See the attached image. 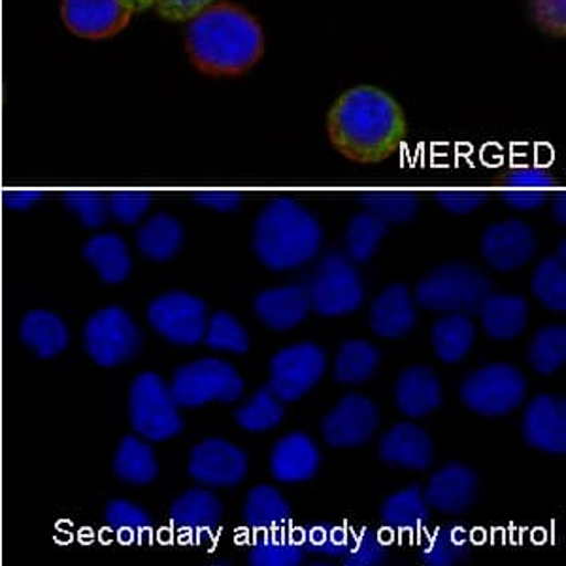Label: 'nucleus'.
Segmentation results:
<instances>
[{"instance_id":"1","label":"nucleus","mask_w":566,"mask_h":566,"mask_svg":"<svg viewBox=\"0 0 566 566\" xmlns=\"http://www.w3.org/2000/svg\"><path fill=\"white\" fill-rule=\"evenodd\" d=\"M408 133L405 112L386 91L360 85L346 91L328 109L333 148L360 165L386 161L399 151Z\"/></svg>"},{"instance_id":"2","label":"nucleus","mask_w":566,"mask_h":566,"mask_svg":"<svg viewBox=\"0 0 566 566\" xmlns=\"http://www.w3.org/2000/svg\"><path fill=\"white\" fill-rule=\"evenodd\" d=\"M186 50L195 69L207 76H242L263 59V27L234 2H213L189 21Z\"/></svg>"},{"instance_id":"3","label":"nucleus","mask_w":566,"mask_h":566,"mask_svg":"<svg viewBox=\"0 0 566 566\" xmlns=\"http://www.w3.org/2000/svg\"><path fill=\"white\" fill-rule=\"evenodd\" d=\"M319 221L293 199L272 200L253 229V251L271 271H293L316 258L322 248Z\"/></svg>"},{"instance_id":"4","label":"nucleus","mask_w":566,"mask_h":566,"mask_svg":"<svg viewBox=\"0 0 566 566\" xmlns=\"http://www.w3.org/2000/svg\"><path fill=\"white\" fill-rule=\"evenodd\" d=\"M490 291V277L476 266L451 263L438 266L419 282L416 303L432 312H470L482 304Z\"/></svg>"},{"instance_id":"5","label":"nucleus","mask_w":566,"mask_h":566,"mask_svg":"<svg viewBox=\"0 0 566 566\" xmlns=\"http://www.w3.org/2000/svg\"><path fill=\"white\" fill-rule=\"evenodd\" d=\"M130 424L148 442H165L180 434L184 419L170 387L155 373L136 376L129 389Z\"/></svg>"},{"instance_id":"6","label":"nucleus","mask_w":566,"mask_h":566,"mask_svg":"<svg viewBox=\"0 0 566 566\" xmlns=\"http://www.w3.org/2000/svg\"><path fill=\"white\" fill-rule=\"evenodd\" d=\"M168 387L180 408H200L213 400L234 402L244 395V380L237 368L213 357L178 368Z\"/></svg>"},{"instance_id":"7","label":"nucleus","mask_w":566,"mask_h":566,"mask_svg":"<svg viewBox=\"0 0 566 566\" xmlns=\"http://www.w3.org/2000/svg\"><path fill=\"white\" fill-rule=\"evenodd\" d=\"M527 392V381L522 370L506 365L493 363L469 374L461 384V399L472 412L496 418L514 412Z\"/></svg>"},{"instance_id":"8","label":"nucleus","mask_w":566,"mask_h":566,"mask_svg":"<svg viewBox=\"0 0 566 566\" xmlns=\"http://www.w3.org/2000/svg\"><path fill=\"white\" fill-rule=\"evenodd\" d=\"M306 291L310 306L323 317L346 316L359 310L365 301L359 272L338 251H331L322 259Z\"/></svg>"},{"instance_id":"9","label":"nucleus","mask_w":566,"mask_h":566,"mask_svg":"<svg viewBox=\"0 0 566 566\" xmlns=\"http://www.w3.org/2000/svg\"><path fill=\"white\" fill-rule=\"evenodd\" d=\"M84 346L98 367H122L140 352L142 331L122 306H108L85 323Z\"/></svg>"},{"instance_id":"10","label":"nucleus","mask_w":566,"mask_h":566,"mask_svg":"<svg viewBox=\"0 0 566 566\" xmlns=\"http://www.w3.org/2000/svg\"><path fill=\"white\" fill-rule=\"evenodd\" d=\"M207 303L184 291L157 296L148 306V322L157 335L176 346H195L205 340Z\"/></svg>"},{"instance_id":"11","label":"nucleus","mask_w":566,"mask_h":566,"mask_svg":"<svg viewBox=\"0 0 566 566\" xmlns=\"http://www.w3.org/2000/svg\"><path fill=\"white\" fill-rule=\"evenodd\" d=\"M327 370V355L314 342H303L277 352L271 360L272 391L283 402H295L317 386Z\"/></svg>"},{"instance_id":"12","label":"nucleus","mask_w":566,"mask_h":566,"mask_svg":"<svg viewBox=\"0 0 566 566\" xmlns=\"http://www.w3.org/2000/svg\"><path fill=\"white\" fill-rule=\"evenodd\" d=\"M135 12L125 0H63L61 18L66 29L87 40H106L123 33Z\"/></svg>"},{"instance_id":"13","label":"nucleus","mask_w":566,"mask_h":566,"mask_svg":"<svg viewBox=\"0 0 566 566\" xmlns=\"http://www.w3.org/2000/svg\"><path fill=\"white\" fill-rule=\"evenodd\" d=\"M189 476L207 488H234L248 474V455L223 438H207L189 455Z\"/></svg>"},{"instance_id":"14","label":"nucleus","mask_w":566,"mask_h":566,"mask_svg":"<svg viewBox=\"0 0 566 566\" xmlns=\"http://www.w3.org/2000/svg\"><path fill=\"white\" fill-rule=\"evenodd\" d=\"M378 423L380 416L373 400L349 392L323 421V438L333 448H357L367 444Z\"/></svg>"},{"instance_id":"15","label":"nucleus","mask_w":566,"mask_h":566,"mask_svg":"<svg viewBox=\"0 0 566 566\" xmlns=\"http://www.w3.org/2000/svg\"><path fill=\"white\" fill-rule=\"evenodd\" d=\"M523 438L528 446L549 455L566 453V402L552 395L531 400L523 418Z\"/></svg>"},{"instance_id":"16","label":"nucleus","mask_w":566,"mask_h":566,"mask_svg":"<svg viewBox=\"0 0 566 566\" xmlns=\"http://www.w3.org/2000/svg\"><path fill=\"white\" fill-rule=\"evenodd\" d=\"M534 250L536 240L533 229L520 219H509L483 232V258L496 271L510 272L520 269L533 259Z\"/></svg>"},{"instance_id":"17","label":"nucleus","mask_w":566,"mask_h":566,"mask_svg":"<svg viewBox=\"0 0 566 566\" xmlns=\"http://www.w3.org/2000/svg\"><path fill=\"white\" fill-rule=\"evenodd\" d=\"M478 493V476L467 464L450 463L432 474L424 491L427 506L444 514H463L469 510Z\"/></svg>"},{"instance_id":"18","label":"nucleus","mask_w":566,"mask_h":566,"mask_svg":"<svg viewBox=\"0 0 566 566\" xmlns=\"http://www.w3.org/2000/svg\"><path fill=\"white\" fill-rule=\"evenodd\" d=\"M322 453L304 432H290L272 448L271 472L277 482L303 483L316 476Z\"/></svg>"},{"instance_id":"19","label":"nucleus","mask_w":566,"mask_h":566,"mask_svg":"<svg viewBox=\"0 0 566 566\" xmlns=\"http://www.w3.org/2000/svg\"><path fill=\"white\" fill-rule=\"evenodd\" d=\"M170 522L181 538L189 542L202 541L221 522V502L212 491H186L172 502Z\"/></svg>"},{"instance_id":"20","label":"nucleus","mask_w":566,"mask_h":566,"mask_svg":"<svg viewBox=\"0 0 566 566\" xmlns=\"http://www.w3.org/2000/svg\"><path fill=\"white\" fill-rule=\"evenodd\" d=\"M253 310L266 327L290 331L308 317L310 296L303 285H283L266 290L255 296Z\"/></svg>"},{"instance_id":"21","label":"nucleus","mask_w":566,"mask_h":566,"mask_svg":"<svg viewBox=\"0 0 566 566\" xmlns=\"http://www.w3.org/2000/svg\"><path fill=\"white\" fill-rule=\"evenodd\" d=\"M418 323L412 296L402 283L389 285L370 306V327L376 335L387 340L410 335Z\"/></svg>"},{"instance_id":"22","label":"nucleus","mask_w":566,"mask_h":566,"mask_svg":"<svg viewBox=\"0 0 566 566\" xmlns=\"http://www.w3.org/2000/svg\"><path fill=\"white\" fill-rule=\"evenodd\" d=\"M380 455L386 463L402 469L427 470L431 467L434 450L427 432L413 423H399L381 438Z\"/></svg>"},{"instance_id":"23","label":"nucleus","mask_w":566,"mask_h":566,"mask_svg":"<svg viewBox=\"0 0 566 566\" xmlns=\"http://www.w3.org/2000/svg\"><path fill=\"white\" fill-rule=\"evenodd\" d=\"M395 400L400 413L408 418H423L442 405V386L434 370L412 367L400 374L395 387Z\"/></svg>"},{"instance_id":"24","label":"nucleus","mask_w":566,"mask_h":566,"mask_svg":"<svg viewBox=\"0 0 566 566\" xmlns=\"http://www.w3.org/2000/svg\"><path fill=\"white\" fill-rule=\"evenodd\" d=\"M20 338L40 359H53L69 348L71 333L57 314L50 310H31L21 319Z\"/></svg>"},{"instance_id":"25","label":"nucleus","mask_w":566,"mask_h":566,"mask_svg":"<svg viewBox=\"0 0 566 566\" xmlns=\"http://www.w3.org/2000/svg\"><path fill=\"white\" fill-rule=\"evenodd\" d=\"M84 258L104 283H122L133 272L129 245L116 232H98L84 245Z\"/></svg>"},{"instance_id":"26","label":"nucleus","mask_w":566,"mask_h":566,"mask_svg":"<svg viewBox=\"0 0 566 566\" xmlns=\"http://www.w3.org/2000/svg\"><path fill=\"white\" fill-rule=\"evenodd\" d=\"M483 331L495 340H514L528 322V304L520 295H488L480 308Z\"/></svg>"},{"instance_id":"27","label":"nucleus","mask_w":566,"mask_h":566,"mask_svg":"<svg viewBox=\"0 0 566 566\" xmlns=\"http://www.w3.org/2000/svg\"><path fill=\"white\" fill-rule=\"evenodd\" d=\"M186 232L178 219L168 213H155L136 232V244L144 258L155 263H165L178 255L184 245Z\"/></svg>"},{"instance_id":"28","label":"nucleus","mask_w":566,"mask_h":566,"mask_svg":"<svg viewBox=\"0 0 566 566\" xmlns=\"http://www.w3.org/2000/svg\"><path fill=\"white\" fill-rule=\"evenodd\" d=\"M554 187V178L546 170L534 167L517 168L506 176L502 199L514 210L533 212L546 205L547 195Z\"/></svg>"},{"instance_id":"29","label":"nucleus","mask_w":566,"mask_h":566,"mask_svg":"<svg viewBox=\"0 0 566 566\" xmlns=\"http://www.w3.org/2000/svg\"><path fill=\"white\" fill-rule=\"evenodd\" d=\"M432 348L446 365H458L470 354L476 340V328L463 314H448L432 325Z\"/></svg>"},{"instance_id":"30","label":"nucleus","mask_w":566,"mask_h":566,"mask_svg":"<svg viewBox=\"0 0 566 566\" xmlns=\"http://www.w3.org/2000/svg\"><path fill=\"white\" fill-rule=\"evenodd\" d=\"M114 474L129 485H148L159 474L155 451L142 438L125 437L114 458Z\"/></svg>"},{"instance_id":"31","label":"nucleus","mask_w":566,"mask_h":566,"mask_svg":"<svg viewBox=\"0 0 566 566\" xmlns=\"http://www.w3.org/2000/svg\"><path fill=\"white\" fill-rule=\"evenodd\" d=\"M244 515L245 523L255 533H271L290 523L291 506L276 488L258 485L248 493Z\"/></svg>"},{"instance_id":"32","label":"nucleus","mask_w":566,"mask_h":566,"mask_svg":"<svg viewBox=\"0 0 566 566\" xmlns=\"http://www.w3.org/2000/svg\"><path fill=\"white\" fill-rule=\"evenodd\" d=\"M431 520L429 506L418 485L387 496L381 506V522L399 533H416Z\"/></svg>"},{"instance_id":"33","label":"nucleus","mask_w":566,"mask_h":566,"mask_svg":"<svg viewBox=\"0 0 566 566\" xmlns=\"http://www.w3.org/2000/svg\"><path fill=\"white\" fill-rule=\"evenodd\" d=\"M380 349L367 340H348L342 344L335 360L336 380L346 386H357L370 380L380 367Z\"/></svg>"},{"instance_id":"34","label":"nucleus","mask_w":566,"mask_h":566,"mask_svg":"<svg viewBox=\"0 0 566 566\" xmlns=\"http://www.w3.org/2000/svg\"><path fill=\"white\" fill-rule=\"evenodd\" d=\"M104 522L123 544H144L154 534V522L148 512L125 499L109 502L104 510Z\"/></svg>"},{"instance_id":"35","label":"nucleus","mask_w":566,"mask_h":566,"mask_svg":"<svg viewBox=\"0 0 566 566\" xmlns=\"http://www.w3.org/2000/svg\"><path fill=\"white\" fill-rule=\"evenodd\" d=\"M472 552L470 534L463 527L438 528L431 538L424 542L421 560L429 566H451L469 559Z\"/></svg>"},{"instance_id":"36","label":"nucleus","mask_w":566,"mask_h":566,"mask_svg":"<svg viewBox=\"0 0 566 566\" xmlns=\"http://www.w3.org/2000/svg\"><path fill=\"white\" fill-rule=\"evenodd\" d=\"M303 560V546L296 542L295 534H285L283 528L259 533L250 554L253 566H298Z\"/></svg>"},{"instance_id":"37","label":"nucleus","mask_w":566,"mask_h":566,"mask_svg":"<svg viewBox=\"0 0 566 566\" xmlns=\"http://www.w3.org/2000/svg\"><path fill=\"white\" fill-rule=\"evenodd\" d=\"M283 416H285L283 400H280L276 392L272 391L271 386L261 387L253 395V399L248 400L234 412L237 423L250 432L271 431L282 423Z\"/></svg>"},{"instance_id":"38","label":"nucleus","mask_w":566,"mask_h":566,"mask_svg":"<svg viewBox=\"0 0 566 566\" xmlns=\"http://www.w3.org/2000/svg\"><path fill=\"white\" fill-rule=\"evenodd\" d=\"M387 223L373 213H357L346 231V248L355 263H367L386 239Z\"/></svg>"},{"instance_id":"39","label":"nucleus","mask_w":566,"mask_h":566,"mask_svg":"<svg viewBox=\"0 0 566 566\" xmlns=\"http://www.w3.org/2000/svg\"><path fill=\"white\" fill-rule=\"evenodd\" d=\"M533 295L546 308L563 312L566 308V266L559 255L541 261L531 282Z\"/></svg>"},{"instance_id":"40","label":"nucleus","mask_w":566,"mask_h":566,"mask_svg":"<svg viewBox=\"0 0 566 566\" xmlns=\"http://www.w3.org/2000/svg\"><path fill=\"white\" fill-rule=\"evenodd\" d=\"M528 360L538 374L557 373L566 360V328L559 325L541 328L531 342Z\"/></svg>"},{"instance_id":"41","label":"nucleus","mask_w":566,"mask_h":566,"mask_svg":"<svg viewBox=\"0 0 566 566\" xmlns=\"http://www.w3.org/2000/svg\"><path fill=\"white\" fill-rule=\"evenodd\" d=\"M360 205L386 223H402L419 210L418 197L410 191H367L360 195Z\"/></svg>"},{"instance_id":"42","label":"nucleus","mask_w":566,"mask_h":566,"mask_svg":"<svg viewBox=\"0 0 566 566\" xmlns=\"http://www.w3.org/2000/svg\"><path fill=\"white\" fill-rule=\"evenodd\" d=\"M354 533L344 525L319 523L310 525L301 533L296 542L310 554L325 555V557H344L352 546Z\"/></svg>"},{"instance_id":"43","label":"nucleus","mask_w":566,"mask_h":566,"mask_svg":"<svg viewBox=\"0 0 566 566\" xmlns=\"http://www.w3.org/2000/svg\"><path fill=\"white\" fill-rule=\"evenodd\" d=\"M208 348L242 355L250 349V338L239 319L229 312H218L210 317L205 333Z\"/></svg>"},{"instance_id":"44","label":"nucleus","mask_w":566,"mask_h":566,"mask_svg":"<svg viewBox=\"0 0 566 566\" xmlns=\"http://www.w3.org/2000/svg\"><path fill=\"white\" fill-rule=\"evenodd\" d=\"M63 200L66 208L80 218L85 229H98L108 221V197L97 191H69Z\"/></svg>"},{"instance_id":"45","label":"nucleus","mask_w":566,"mask_h":566,"mask_svg":"<svg viewBox=\"0 0 566 566\" xmlns=\"http://www.w3.org/2000/svg\"><path fill=\"white\" fill-rule=\"evenodd\" d=\"M387 559H389V552L380 536L370 528H363L359 533H354L348 554L344 555V565L380 566L386 565Z\"/></svg>"},{"instance_id":"46","label":"nucleus","mask_w":566,"mask_h":566,"mask_svg":"<svg viewBox=\"0 0 566 566\" xmlns=\"http://www.w3.org/2000/svg\"><path fill=\"white\" fill-rule=\"evenodd\" d=\"M151 202V195L144 191H116L108 195L109 216L123 226H136L146 216Z\"/></svg>"},{"instance_id":"47","label":"nucleus","mask_w":566,"mask_h":566,"mask_svg":"<svg viewBox=\"0 0 566 566\" xmlns=\"http://www.w3.org/2000/svg\"><path fill=\"white\" fill-rule=\"evenodd\" d=\"M531 15L542 33L563 39L566 34V0H528Z\"/></svg>"},{"instance_id":"48","label":"nucleus","mask_w":566,"mask_h":566,"mask_svg":"<svg viewBox=\"0 0 566 566\" xmlns=\"http://www.w3.org/2000/svg\"><path fill=\"white\" fill-rule=\"evenodd\" d=\"M212 4L213 0H154L157 13L163 20L172 21V23L191 21Z\"/></svg>"},{"instance_id":"49","label":"nucleus","mask_w":566,"mask_h":566,"mask_svg":"<svg viewBox=\"0 0 566 566\" xmlns=\"http://www.w3.org/2000/svg\"><path fill=\"white\" fill-rule=\"evenodd\" d=\"M437 200L448 212L455 216L472 213L488 200L485 191H438Z\"/></svg>"},{"instance_id":"50","label":"nucleus","mask_w":566,"mask_h":566,"mask_svg":"<svg viewBox=\"0 0 566 566\" xmlns=\"http://www.w3.org/2000/svg\"><path fill=\"white\" fill-rule=\"evenodd\" d=\"M195 202L216 212H234L242 205V195L237 191H199Z\"/></svg>"},{"instance_id":"51","label":"nucleus","mask_w":566,"mask_h":566,"mask_svg":"<svg viewBox=\"0 0 566 566\" xmlns=\"http://www.w3.org/2000/svg\"><path fill=\"white\" fill-rule=\"evenodd\" d=\"M42 191H34V189H18V191H7L4 193V205L10 210H29L33 208L40 199H42Z\"/></svg>"},{"instance_id":"52","label":"nucleus","mask_w":566,"mask_h":566,"mask_svg":"<svg viewBox=\"0 0 566 566\" xmlns=\"http://www.w3.org/2000/svg\"><path fill=\"white\" fill-rule=\"evenodd\" d=\"M554 218L559 221L560 226H565L566 213H565V195L560 193L557 199H555L554 205Z\"/></svg>"},{"instance_id":"53","label":"nucleus","mask_w":566,"mask_h":566,"mask_svg":"<svg viewBox=\"0 0 566 566\" xmlns=\"http://www.w3.org/2000/svg\"><path fill=\"white\" fill-rule=\"evenodd\" d=\"M125 2L129 4L130 10L135 13L144 12V10L154 7V0H125Z\"/></svg>"},{"instance_id":"54","label":"nucleus","mask_w":566,"mask_h":566,"mask_svg":"<svg viewBox=\"0 0 566 566\" xmlns=\"http://www.w3.org/2000/svg\"><path fill=\"white\" fill-rule=\"evenodd\" d=\"M559 258L565 259V240H563V242H560Z\"/></svg>"}]
</instances>
